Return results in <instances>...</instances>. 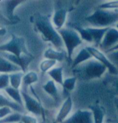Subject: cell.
I'll return each mask as SVG.
<instances>
[{
  "instance_id": "obj_1",
  "label": "cell",
  "mask_w": 118,
  "mask_h": 123,
  "mask_svg": "<svg viewBox=\"0 0 118 123\" xmlns=\"http://www.w3.org/2000/svg\"><path fill=\"white\" fill-rule=\"evenodd\" d=\"M35 26L42 39L45 42H50L56 49L61 50L62 47L65 46L61 35L54 26L49 17L38 14L35 21Z\"/></svg>"
},
{
  "instance_id": "obj_2",
  "label": "cell",
  "mask_w": 118,
  "mask_h": 123,
  "mask_svg": "<svg viewBox=\"0 0 118 123\" xmlns=\"http://www.w3.org/2000/svg\"><path fill=\"white\" fill-rule=\"evenodd\" d=\"M106 71L107 68L103 64L92 58L74 68L73 73L81 80H90L101 78Z\"/></svg>"
},
{
  "instance_id": "obj_3",
  "label": "cell",
  "mask_w": 118,
  "mask_h": 123,
  "mask_svg": "<svg viewBox=\"0 0 118 123\" xmlns=\"http://www.w3.org/2000/svg\"><path fill=\"white\" fill-rule=\"evenodd\" d=\"M85 20L94 28H111L118 22V12L117 11L99 8L85 17Z\"/></svg>"
},
{
  "instance_id": "obj_4",
  "label": "cell",
  "mask_w": 118,
  "mask_h": 123,
  "mask_svg": "<svg viewBox=\"0 0 118 123\" xmlns=\"http://www.w3.org/2000/svg\"><path fill=\"white\" fill-rule=\"evenodd\" d=\"M58 31L62 37L64 46L66 49L68 60L71 62L74 51L76 47L83 43V39H81L79 32L74 29L62 28Z\"/></svg>"
},
{
  "instance_id": "obj_5",
  "label": "cell",
  "mask_w": 118,
  "mask_h": 123,
  "mask_svg": "<svg viewBox=\"0 0 118 123\" xmlns=\"http://www.w3.org/2000/svg\"><path fill=\"white\" fill-rule=\"evenodd\" d=\"M0 50L13 54L19 58H22L24 55H32L27 48L24 38L15 34H12L11 39L8 42L1 45Z\"/></svg>"
},
{
  "instance_id": "obj_6",
  "label": "cell",
  "mask_w": 118,
  "mask_h": 123,
  "mask_svg": "<svg viewBox=\"0 0 118 123\" xmlns=\"http://www.w3.org/2000/svg\"><path fill=\"white\" fill-rule=\"evenodd\" d=\"M106 28H99L94 27L81 28L77 27L76 31L79 32L83 41H85L88 43L95 44L96 46H100L104 37L107 32Z\"/></svg>"
},
{
  "instance_id": "obj_7",
  "label": "cell",
  "mask_w": 118,
  "mask_h": 123,
  "mask_svg": "<svg viewBox=\"0 0 118 123\" xmlns=\"http://www.w3.org/2000/svg\"><path fill=\"white\" fill-rule=\"evenodd\" d=\"M86 49L89 50L91 55H92L93 58L100 62L103 64L108 69V71L110 74L112 75H118V68L112 63L111 60L108 58V57L105 55V53L101 50H99L96 47L93 46H86Z\"/></svg>"
},
{
  "instance_id": "obj_8",
  "label": "cell",
  "mask_w": 118,
  "mask_h": 123,
  "mask_svg": "<svg viewBox=\"0 0 118 123\" xmlns=\"http://www.w3.org/2000/svg\"><path fill=\"white\" fill-rule=\"evenodd\" d=\"M21 92L24 100V106L26 111L31 113L35 116H44V109L39 101L24 91Z\"/></svg>"
},
{
  "instance_id": "obj_9",
  "label": "cell",
  "mask_w": 118,
  "mask_h": 123,
  "mask_svg": "<svg viewBox=\"0 0 118 123\" xmlns=\"http://www.w3.org/2000/svg\"><path fill=\"white\" fill-rule=\"evenodd\" d=\"M118 44V30L115 27L108 29L99 46L101 50L108 52Z\"/></svg>"
},
{
  "instance_id": "obj_10",
  "label": "cell",
  "mask_w": 118,
  "mask_h": 123,
  "mask_svg": "<svg viewBox=\"0 0 118 123\" xmlns=\"http://www.w3.org/2000/svg\"><path fill=\"white\" fill-rule=\"evenodd\" d=\"M62 123H94L92 113L89 110L79 109Z\"/></svg>"
},
{
  "instance_id": "obj_11",
  "label": "cell",
  "mask_w": 118,
  "mask_h": 123,
  "mask_svg": "<svg viewBox=\"0 0 118 123\" xmlns=\"http://www.w3.org/2000/svg\"><path fill=\"white\" fill-rule=\"evenodd\" d=\"M73 108V101L70 95H68L63 102L55 118V123H62L65 121Z\"/></svg>"
},
{
  "instance_id": "obj_12",
  "label": "cell",
  "mask_w": 118,
  "mask_h": 123,
  "mask_svg": "<svg viewBox=\"0 0 118 123\" xmlns=\"http://www.w3.org/2000/svg\"><path fill=\"white\" fill-rule=\"evenodd\" d=\"M1 106L10 107L11 109H13V111L17 112L22 114H25V112L27 111L24 106L20 105L17 102L13 100L8 96L6 97L3 93H1L0 95V107Z\"/></svg>"
},
{
  "instance_id": "obj_13",
  "label": "cell",
  "mask_w": 118,
  "mask_h": 123,
  "mask_svg": "<svg viewBox=\"0 0 118 123\" xmlns=\"http://www.w3.org/2000/svg\"><path fill=\"white\" fill-rule=\"evenodd\" d=\"M67 16L68 12L64 8L58 9L54 12L52 17L51 22L57 31L63 28V26L67 20Z\"/></svg>"
},
{
  "instance_id": "obj_14",
  "label": "cell",
  "mask_w": 118,
  "mask_h": 123,
  "mask_svg": "<svg viewBox=\"0 0 118 123\" xmlns=\"http://www.w3.org/2000/svg\"><path fill=\"white\" fill-rule=\"evenodd\" d=\"M20 71H23L22 68L13 64L11 61L6 60L4 57L1 56L0 57V72L1 73L11 74V73H17Z\"/></svg>"
},
{
  "instance_id": "obj_15",
  "label": "cell",
  "mask_w": 118,
  "mask_h": 123,
  "mask_svg": "<svg viewBox=\"0 0 118 123\" xmlns=\"http://www.w3.org/2000/svg\"><path fill=\"white\" fill-rule=\"evenodd\" d=\"M44 57L45 59L52 60L57 62H62L68 57V54L63 50H57L49 47L45 51Z\"/></svg>"
},
{
  "instance_id": "obj_16",
  "label": "cell",
  "mask_w": 118,
  "mask_h": 123,
  "mask_svg": "<svg viewBox=\"0 0 118 123\" xmlns=\"http://www.w3.org/2000/svg\"><path fill=\"white\" fill-rule=\"evenodd\" d=\"M92 58L93 57L89 52V50L86 49V47L83 48L80 50L79 53L77 54V55L74 57V59L72 62V68L74 69V68L78 67L82 63H84Z\"/></svg>"
},
{
  "instance_id": "obj_17",
  "label": "cell",
  "mask_w": 118,
  "mask_h": 123,
  "mask_svg": "<svg viewBox=\"0 0 118 123\" xmlns=\"http://www.w3.org/2000/svg\"><path fill=\"white\" fill-rule=\"evenodd\" d=\"M24 2L22 0H12L5 1V15L7 18L10 20L14 19V11L17 6H20Z\"/></svg>"
},
{
  "instance_id": "obj_18",
  "label": "cell",
  "mask_w": 118,
  "mask_h": 123,
  "mask_svg": "<svg viewBox=\"0 0 118 123\" xmlns=\"http://www.w3.org/2000/svg\"><path fill=\"white\" fill-rule=\"evenodd\" d=\"M42 89L45 92L54 98L55 101H58L59 99V92L57 88L56 82L53 80H48L44 85H42Z\"/></svg>"
},
{
  "instance_id": "obj_19",
  "label": "cell",
  "mask_w": 118,
  "mask_h": 123,
  "mask_svg": "<svg viewBox=\"0 0 118 123\" xmlns=\"http://www.w3.org/2000/svg\"><path fill=\"white\" fill-rule=\"evenodd\" d=\"M89 109L92 113L94 123H104L105 112L101 106L99 105H90L89 106Z\"/></svg>"
},
{
  "instance_id": "obj_20",
  "label": "cell",
  "mask_w": 118,
  "mask_h": 123,
  "mask_svg": "<svg viewBox=\"0 0 118 123\" xmlns=\"http://www.w3.org/2000/svg\"><path fill=\"white\" fill-rule=\"evenodd\" d=\"M47 75L56 83L62 86L64 82L63 79V68L62 67H56L49 71Z\"/></svg>"
},
{
  "instance_id": "obj_21",
  "label": "cell",
  "mask_w": 118,
  "mask_h": 123,
  "mask_svg": "<svg viewBox=\"0 0 118 123\" xmlns=\"http://www.w3.org/2000/svg\"><path fill=\"white\" fill-rule=\"evenodd\" d=\"M4 91H5L6 95H8L11 99L17 102L20 105L24 106V100H23L22 92H20V90L14 89L11 86H9Z\"/></svg>"
},
{
  "instance_id": "obj_22",
  "label": "cell",
  "mask_w": 118,
  "mask_h": 123,
  "mask_svg": "<svg viewBox=\"0 0 118 123\" xmlns=\"http://www.w3.org/2000/svg\"><path fill=\"white\" fill-rule=\"evenodd\" d=\"M24 72L23 71H20L17 73H13L10 75V82H11V86L19 89L21 86V85L22 84L23 77L24 75Z\"/></svg>"
},
{
  "instance_id": "obj_23",
  "label": "cell",
  "mask_w": 118,
  "mask_h": 123,
  "mask_svg": "<svg viewBox=\"0 0 118 123\" xmlns=\"http://www.w3.org/2000/svg\"><path fill=\"white\" fill-rule=\"evenodd\" d=\"M39 80L38 73L35 71H31L24 73V75L23 77L22 84L25 86L27 87L28 86H31L33 84L36 83Z\"/></svg>"
},
{
  "instance_id": "obj_24",
  "label": "cell",
  "mask_w": 118,
  "mask_h": 123,
  "mask_svg": "<svg viewBox=\"0 0 118 123\" xmlns=\"http://www.w3.org/2000/svg\"><path fill=\"white\" fill-rule=\"evenodd\" d=\"M57 62H58L55 61V60L45 59L41 62V63L40 64V69L42 71V73H47L52 68L56 67Z\"/></svg>"
},
{
  "instance_id": "obj_25",
  "label": "cell",
  "mask_w": 118,
  "mask_h": 123,
  "mask_svg": "<svg viewBox=\"0 0 118 123\" xmlns=\"http://www.w3.org/2000/svg\"><path fill=\"white\" fill-rule=\"evenodd\" d=\"M24 114L14 112L12 114L6 116V117L1 119L0 123H18L22 121V116Z\"/></svg>"
},
{
  "instance_id": "obj_26",
  "label": "cell",
  "mask_w": 118,
  "mask_h": 123,
  "mask_svg": "<svg viewBox=\"0 0 118 123\" xmlns=\"http://www.w3.org/2000/svg\"><path fill=\"white\" fill-rule=\"evenodd\" d=\"M77 78L76 77H70L64 80V82L62 84V87L65 91L71 92L74 89Z\"/></svg>"
},
{
  "instance_id": "obj_27",
  "label": "cell",
  "mask_w": 118,
  "mask_h": 123,
  "mask_svg": "<svg viewBox=\"0 0 118 123\" xmlns=\"http://www.w3.org/2000/svg\"><path fill=\"white\" fill-rule=\"evenodd\" d=\"M11 86L10 75L7 73H1L0 75V89L4 91L6 88Z\"/></svg>"
},
{
  "instance_id": "obj_28",
  "label": "cell",
  "mask_w": 118,
  "mask_h": 123,
  "mask_svg": "<svg viewBox=\"0 0 118 123\" xmlns=\"http://www.w3.org/2000/svg\"><path fill=\"white\" fill-rule=\"evenodd\" d=\"M99 8L118 11V1H109L101 4L99 6Z\"/></svg>"
},
{
  "instance_id": "obj_29",
  "label": "cell",
  "mask_w": 118,
  "mask_h": 123,
  "mask_svg": "<svg viewBox=\"0 0 118 123\" xmlns=\"http://www.w3.org/2000/svg\"><path fill=\"white\" fill-rule=\"evenodd\" d=\"M15 111H13V109H11L10 107H8V106H1V107H0V120L6 117V116H9V115H11Z\"/></svg>"
},
{
  "instance_id": "obj_30",
  "label": "cell",
  "mask_w": 118,
  "mask_h": 123,
  "mask_svg": "<svg viewBox=\"0 0 118 123\" xmlns=\"http://www.w3.org/2000/svg\"><path fill=\"white\" fill-rule=\"evenodd\" d=\"M22 123H38V119L35 116L24 114L22 116Z\"/></svg>"
},
{
  "instance_id": "obj_31",
  "label": "cell",
  "mask_w": 118,
  "mask_h": 123,
  "mask_svg": "<svg viewBox=\"0 0 118 123\" xmlns=\"http://www.w3.org/2000/svg\"><path fill=\"white\" fill-rule=\"evenodd\" d=\"M107 56L108 57V58L111 60L112 63L114 64H118V51H114L108 53Z\"/></svg>"
},
{
  "instance_id": "obj_32",
  "label": "cell",
  "mask_w": 118,
  "mask_h": 123,
  "mask_svg": "<svg viewBox=\"0 0 118 123\" xmlns=\"http://www.w3.org/2000/svg\"><path fill=\"white\" fill-rule=\"evenodd\" d=\"M114 104H115V109L117 111V115L118 117V97H115L114 99Z\"/></svg>"
},
{
  "instance_id": "obj_33",
  "label": "cell",
  "mask_w": 118,
  "mask_h": 123,
  "mask_svg": "<svg viewBox=\"0 0 118 123\" xmlns=\"http://www.w3.org/2000/svg\"><path fill=\"white\" fill-rule=\"evenodd\" d=\"M114 51H118V44L115 46H114L113 48H112L111 50H109L108 52H106V53H109L111 52H114Z\"/></svg>"
},
{
  "instance_id": "obj_34",
  "label": "cell",
  "mask_w": 118,
  "mask_h": 123,
  "mask_svg": "<svg viewBox=\"0 0 118 123\" xmlns=\"http://www.w3.org/2000/svg\"><path fill=\"white\" fill-rule=\"evenodd\" d=\"M114 85H115V89L117 91V92L118 93V76H117L115 79V83H114Z\"/></svg>"
},
{
  "instance_id": "obj_35",
  "label": "cell",
  "mask_w": 118,
  "mask_h": 123,
  "mask_svg": "<svg viewBox=\"0 0 118 123\" xmlns=\"http://www.w3.org/2000/svg\"><path fill=\"white\" fill-rule=\"evenodd\" d=\"M115 28H117V29H118V22L116 24H115Z\"/></svg>"
},
{
  "instance_id": "obj_36",
  "label": "cell",
  "mask_w": 118,
  "mask_h": 123,
  "mask_svg": "<svg viewBox=\"0 0 118 123\" xmlns=\"http://www.w3.org/2000/svg\"></svg>"
},
{
  "instance_id": "obj_37",
  "label": "cell",
  "mask_w": 118,
  "mask_h": 123,
  "mask_svg": "<svg viewBox=\"0 0 118 123\" xmlns=\"http://www.w3.org/2000/svg\"><path fill=\"white\" fill-rule=\"evenodd\" d=\"M22 123V122H20V123Z\"/></svg>"
},
{
  "instance_id": "obj_38",
  "label": "cell",
  "mask_w": 118,
  "mask_h": 123,
  "mask_svg": "<svg viewBox=\"0 0 118 123\" xmlns=\"http://www.w3.org/2000/svg\"></svg>"
},
{
  "instance_id": "obj_39",
  "label": "cell",
  "mask_w": 118,
  "mask_h": 123,
  "mask_svg": "<svg viewBox=\"0 0 118 123\" xmlns=\"http://www.w3.org/2000/svg\"></svg>"
}]
</instances>
